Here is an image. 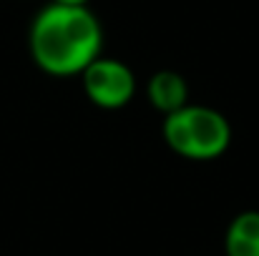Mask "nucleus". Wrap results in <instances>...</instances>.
<instances>
[{"label":"nucleus","mask_w":259,"mask_h":256,"mask_svg":"<svg viewBox=\"0 0 259 256\" xmlns=\"http://www.w3.org/2000/svg\"><path fill=\"white\" fill-rule=\"evenodd\" d=\"M33 63L56 78L81 76L103 50V28L88 5L40 8L28 30Z\"/></svg>","instance_id":"f257e3e1"},{"label":"nucleus","mask_w":259,"mask_h":256,"mask_svg":"<svg viewBox=\"0 0 259 256\" xmlns=\"http://www.w3.org/2000/svg\"><path fill=\"white\" fill-rule=\"evenodd\" d=\"M161 133L166 146L186 161H214L227 153L232 143V126L227 116L211 106H191L164 116Z\"/></svg>","instance_id":"f03ea898"},{"label":"nucleus","mask_w":259,"mask_h":256,"mask_svg":"<svg viewBox=\"0 0 259 256\" xmlns=\"http://www.w3.org/2000/svg\"><path fill=\"white\" fill-rule=\"evenodd\" d=\"M81 78H83V90H86L88 100L106 111L123 108L136 95L134 71L123 61H116V58L98 56L81 73Z\"/></svg>","instance_id":"7ed1b4c3"},{"label":"nucleus","mask_w":259,"mask_h":256,"mask_svg":"<svg viewBox=\"0 0 259 256\" xmlns=\"http://www.w3.org/2000/svg\"><path fill=\"white\" fill-rule=\"evenodd\" d=\"M146 98L159 113L169 116L189 103V85L176 71H159L146 83Z\"/></svg>","instance_id":"20e7f679"},{"label":"nucleus","mask_w":259,"mask_h":256,"mask_svg":"<svg viewBox=\"0 0 259 256\" xmlns=\"http://www.w3.org/2000/svg\"><path fill=\"white\" fill-rule=\"evenodd\" d=\"M227 256H259V211H242L224 236Z\"/></svg>","instance_id":"39448f33"},{"label":"nucleus","mask_w":259,"mask_h":256,"mask_svg":"<svg viewBox=\"0 0 259 256\" xmlns=\"http://www.w3.org/2000/svg\"><path fill=\"white\" fill-rule=\"evenodd\" d=\"M51 3H56V5H88L91 0H51Z\"/></svg>","instance_id":"423d86ee"}]
</instances>
